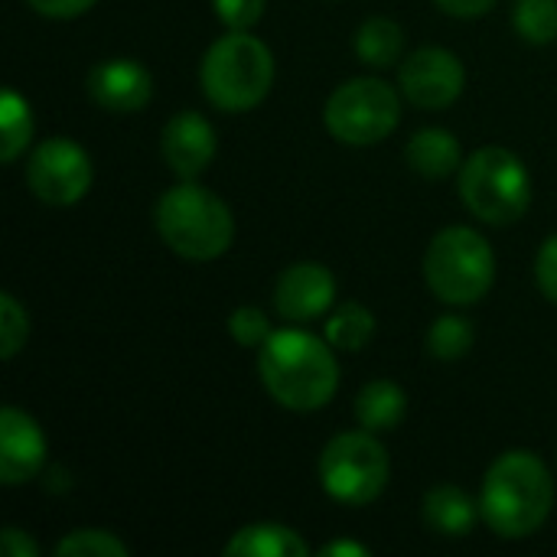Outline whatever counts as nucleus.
<instances>
[{
	"label": "nucleus",
	"instance_id": "nucleus-1",
	"mask_svg": "<svg viewBox=\"0 0 557 557\" xmlns=\"http://www.w3.org/2000/svg\"><path fill=\"white\" fill-rule=\"evenodd\" d=\"M258 372L271 398L290 411L323 408L339 385V362L333 346L300 330L271 333L261 346Z\"/></svg>",
	"mask_w": 557,
	"mask_h": 557
},
{
	"label": "nucleus",
	"instance_id": "nucleus-2",
	"mask_svg": "<svg viewBox=\"0 0 557 557\" xmlns=\"http://www.w3.org/2000/svg\"><path fill=\"white\" fill-rule=\"evenodd\" d=\"M552 503L555 483L548 467L529 450H509L486 473L480 512L499 539H525L545 525Z\"/></svg>",
	"mask_w": 557,
	"mask_h": 557
},
{
	"label": "nucleus",
	"instance_id": "nucleus-3",
	"mask_svg": "<svg viewBox=\"0 0 557 557\" xmlns=\"http://www.w3.org/2000/svg\"><path fill=\"white\" fill-rule=\"evenodd\" d=\"M153 222L170 251L186 261H212L225 255L235 238V219L228 206L189 180L160 196Z\"/></svg>",
	"mask_w": 557,
	"mask_h": 557
},
{
	"label": "nucleus",
	"instance_id": "nucleus-4",
	"mask_svg": "<svg viewBox=\"0 0 557 557\" xmlns=\"http://www.w3.org/2000/svg\"><path fill=\"white\" fill-rule=\"evenodd\" d=\"M206 98L222 111H248L264 101L274 82L271 49L248 29H232L215 39L199 72Z\"/></svg>",
	"mask_w": 557,
	"mask_h": 557
},
{
	"label": "nucleus",
	"instance_id": "nucleus-5",
	"mask_svg": "<svg viewBox=\"0 0 557 557\" xmlns=\"http://www.w3.org/2000/svg\"><path fill=\"white\" fill-rule=\"evenodd\" d=\"M424 277L444 304L467 307L490 294L496 281V255L480 232L454 225L434 235L424 255Z\"/></svg>",
	"mask_w": 557,
	"mask_h": 557
},
{
	"label": "nucleus",
	"instance_id": "nucleus-6",
	"mask_svg": "<svg viewBox=\"0 0 557 557\" xmlns=\"http://www.w3.org/2000/svg\"><path fill=\"white\" fill-rule=\"evenodd\" d=\"M460 196L476 219L490 225H512L529 212L532 180L512 150L483 147L460 170Z\"/></svg>",
	"mask_w": 557,
	"mask_h": 557
},
{
	"label": "nucleus",
	"instance_id": "nucleus-7",
	"mask_svg": "<svg viewBox=\"0 0 557 557\" xmlns=\"http://www.w3.org/2000/svg\"><path fill=\"white\" fill-rule=\"evenodd\" d=\"M388 454L366 428L333 437L320 454L323 490L346 506H366L379 499L388 486Z\"/></svg>",
	"mask_w": 557,
	"mask_h": 557
},
{
	"label": "nucleus",
	"instance_id": "nucleus-8",
	"mask_svg": "<svg viewBox=\"0 0 557 557\" xmlns=\"http://www.w3.org/2000/svg\"><path fill=\"white\" fill-rule=\"evenodd\" d=\"M326 127L349 147L385 140L401 117L398 91L382 78H349L326 101Z\"/></svg>",
	"mask_w": 557,
	"mask_h": 557
},
{
	"label": "nucleus",
	"instance_id": "nucleus-9",
	"mask_svg": "<svg viewBox=\"0 0 557 557\" xmlns=\"http://www.w3.org/2000/svg\"><path fill=\"white\" fill-rule=\"evenodd\" d=\"M26 183L36 193V199H42L46 206H72L91 186V160L69 137L42 140L29 153Z\"/></svg>",
	"mask_w": 557,
	"mask_h": 557
},
{
	"label": "nucleus",
	"instance_id": "nucleus-10",
	"mask_svg": "<svg viewBox=\"0 0 557 557\" xmlns=\"http://www.w3.org/2000/svg\"><path fill=\"white\" fill-rule=\"evenodd\" d=\"M467 82L463 62L450 49H418L401 62V91L418 108H447L460 98Z\"/></svg>",
	"mask_w": 557,
	"mask_h": 557
},
{
	"label": "nucleus",
	"instance_id": "nucleus-11",
	"mask_svg": "<svg viewBox=\"0 0 557 557\" xmlns=\"http://www.w3.org/2000/svg\"><path fill=\"white\" fill-rule=\"evenodd\" d=\"M46 463V441L36 421L20 408L0 411V483L20 486Z\"/></svg>",
	"mask_w": 557,
	"mask_h": 557
},
{
	"label": "nucleus",
	"instance_id": "nucleus-12",
	"mask_svg": "<svg viewBox=\"0 0 557 557\" xmlns=\"http://www.w3.org/2000/svg\"><path fill=\"white\" fill-rule=\"evenodd\" d=\"M88 95L104 111L131 114L153 98V75L134 59H108L91 69Z\"/></svg>",
	"mask_w": 557,
	"mask_h": 557
},
{
	"label": "nucleus",
	"instance_id": "nucleus-13",
	"mask_svg": "<svg viewBox=\"0 0 557 557\" xmlns=\"http://www.w3.org/2000/svg\"><path fill=\"white\" fill-rule=\"evenodd\" d=\"M333 297H336L333 274L323 264H313V261L290 264L277 277V287H274V307H277V313L284 320H294V323H304V320L320 317L323 310H330Z\"/></svg>",
	"mask_w": 557,
	"mask_h": 557
},
{
	"label": "nucleus",
	"instance_id": "nucleus-14",
	"mask_svg": "<svg viewBox=\"0 0 557 557\" xmlns=\"http://www.w3.org/2000/svg\"><path fill=\"white\" fill-rule=\"evenodd\" d=\"M160 150L180 180H196L215 157V131L202 114L180 111L166 121Z\"/></svg>",
	"mask_w": 557,
	"mask_h": 557
},
{
	"label": "nucleus",
	"instance_id": "nucleus-15",
	"mask_svg": "<svg viewBox=\"0 0 557 557\" xmlns=\"http://www.w3.org/2000/svg\"><path fill=\"white\" fill-rule=\"evenodd\" d=\"M405 160L414 173L428 180H444L460 166V144L444 127H424L408 140Z\"/></svg>",
	"mask_w": 557,
	"mask_h": 557
},
{
	"label": "nucleus",
	"instance_id": "nucleus-16",
	"mask_svg": "<svg viewBox=\"0 0 557 557\" xmlns=\"http://www.w3.org/2000/svg\"><path fill=\"white\" fill-rule=\"evenodd\" d=\"M228 557H307V545L297 532H290L287 525H271V522H258V525H245L242 532H235L225 545Z\"/></svg>",
	"mask_w": 557,
	"mask_h": 557
},
{
	"label": "nucleus",
	"instance_id": "nucleus-17",
	"mask_svg": "<svg viewBox=\"0 0 557 557\" xmlns=\"http://www.w3.org/2000/svg\"><path fill=\"white\" fill-rule=\"evenodd\" d=\"M405 392L395 385V382H369L359 398H356V421L359 428L372 431V434H385V431H395L405 418Z\"/></svg>",
	"mask_w": 557,
	"mask_h": 557
},
{
	"label": "nucleus",
	"instance_id": "nucleus-18",
	"mask_svg": "<svg viewBox=\"0 0 557 557\" xmlns=\"http://www.w3.org/2000/svg\"><path fill=\"white\" fill-rule=\"evenodd\" d=\"M424 519L437 535L460 539L476 525V503L457 486H434L424 496Z\"/></svg>",
	"mask_w": 557,
	"mask_h": 557
},
{
	"label": "nucleus",
	"instance_id": "nucleus-19",
	"mask_svg": "<svg viewBox=\"0 0 557 557\" xmlns=\"http://www.w3.org/2000/svg\"><path fill=\"white\" fill-rule=\"evenodd\" d=\"M401 49H405V33L388 16H372L356 33V55L372 69L395 65L401 59Z\"/></svg>",
	"mask_w": 557,
	"mask_h": 557
},
{
	"label": "nucleus",
	"instance_id": "nucleus-20",
	"mask_svg": "<svg viewBox=\"0 0 557 557\" xmlns=\"http://www.w3.org/2000/svg\"><path fill=\"white\" fill-rule=\"evenodd\" d=\"M29 137H33L29 104L13 88H7L3 98H0V160L13 163L26 150Z\"/></svg>",
	"mask_w": 557,
	"mask_h": 557
},
{
	"label": "nucleus",
	"instance_id": "nucleus-21",
	"mask_svg": "<svg viewBox=\"0 0 557 557\" xmlns=\"http://www.w3.org/2000/svg\"><path fill=\"white\" fill-rule=\"evenodd\" d=\"M375 336V317L362 304H343L326 323V343L343 352H359Z\"/></svg>",
	"mask_w": 557,
	"mask_h": 557
},
{
	"label": "nucleus",
	"instance_id": "nucleus-22",
	"mask_svg": "<svg viewBox=\"0 0 557 557\" xmlns=\"http://www.w3.org/2000/svg\"><path fill=\"white\" fill-rule=\"evenodd\" d=\"M516 33L535 46L557 39V0H519L512 13Z\"/></svg>",
	"mask_w": 557,
	"mask_h": 557
},
{
	"label": "nucleus",
	"instance_id": "nucleus-23",
	"mask_svg": "<svg viewBox=\"0 0 557 557\" xmlns=\"http://www.w3.org/2000/svg\"><path fill=\"white\" fill-rule=\"evenodd\" d=\"M473 346V326L463 317H441L428 333V352L441 362H457Z\"/></svg>",
	"mask_w": 557,
	"mask_h": 557
},
{
	"label": "nucleus",
	"instance_id": "nucleus-24",
	"mask_svg": "<svg viewBox=\"0 0 557 557\" xmlns=\"http://www.w3.org/2000/svg\"><path fill=\"white\" fill-rule=\"evenodd\" d=\"M55 552L59 557H127V545L114 539L111 532L82 529V532L65 535Z\"/></svg>",
	"mask_w": 557,
	"mask_h": 557
},
{
	"label": "nucleus",
	"instance_id": "nucleus-25",
	"mask_svg": "<svg viewBox=\"0 0 557 557\" xmlns=\"http://www.w3.org/2000/svg\"><path fill=\"white\" fill-rule=\"evenodd\" d=\"M26 336H29V317H26V310L16 304L13 294H0V339H3L0 356L3 359H13L23 349Z\"/></svg>",
	"mask_w": 557,
	"mask_h": 557
},
{
	"label": "nucleus",
	"instance_id": "nucleus-26",
	"mask_svg": "<svg viewBox=\"0 0 557 557\" xmlns=\"http://www.w3.org/2000/svg\"><path fill=\"white\" fill-rule=\"evenodd\" d=\"M228 333L242 343V346H264L268 343V317L258 307H238L228 317Z\"/></svg>",
	"mask_w": 557,
	"mask_h": 557
},
{
	"label": "nucleus",
	"instance_id": "nucleus-27",
	"mask_svg": "<svg viewBox=\"0 0 557 557\" xmlns=\"http://www.w3.org/2000/svg\"><path fill=\"white\" fill-rule=\"evenodd\" d=\"M264 3L268 0H212L219 20L228 29H251L264 16Z\"/></svg>",
	"mask_w": 557,
	"mask_h": 557
},
{
	"label": "nucleus",
	"instance_id": "nucleus-28",
	"mask_svg": "<svg viewBox=\"0 0 557 557\" xmlns=\"http://www.w3.org/2000/svg\"><path fill=\"white\" fill-rule=\"evenodd\" d=\"M535 277H539L542 294L557 304V235H552V238L542 245L539 261H535Z\"/></svg>",
	"mask_w": 557,
	"mask_h": 557
},
{
	"label": "nucleus",
	"instance_id": "nucleus-29",
	"mask_svg": "<svg viewBox=\"0 0 557 557\" xmlns=\"http://www.w3.org/2000/svg\"><path fill=\"white\" fill-rule=\"evenodd\" d=\"M39 16H52V20H72L82 16L85 10L95 7V0H26Z\"/></svg>",
	"mask_w": 557,
	"mask_h": 557
},
{
	"label": "nucleus",
	"instance_id": "nucleus-30",
	"mask_svg": "<svg viewBox=\"0 0 557 557\" xmlns=\"http://www.w3.org/2000/svg\"><path fill=\"white\" fill-rule=\"evenodd\" d=\"M0 552H3V557H36L39 555L36 542H33L26 532H20V529H3V535H0Z\"/></svg>",
	"mask_w": 557,
	"mask_h": 557
},
{
	"label": "nucleus",
	"instance_id": "nucleus-31",
	"mask_svg": "<svg viewBox=\"0 0 557 557\" xmlns=\"http://www.w3.org/2000/svg\"><path fill=\"white\" fill-rule=\"evenodd\" d=\"M441 10H447L450 16H463V20H473V16H483L493 10L496 0H434Z\"/></svg>",
	"mask_w": 557,
	"mask_h": 557
},
{
	"label": "nucleus",
	"instance_id": "nucleus-32",
	"mask_svg": "<svg viewBox=\"0 0 557 557\" xmlns=\"http://www.w3.org/2000/svg\"><path fill=\"white\" fill-rule=\"evenodd\" d=\"M323 557H369V548L366 545H356V542H333V545H326L323 552H320Z\"/></svg>",
	"mask_w": 557,
	"mask_h": 557
}]
</instances>
